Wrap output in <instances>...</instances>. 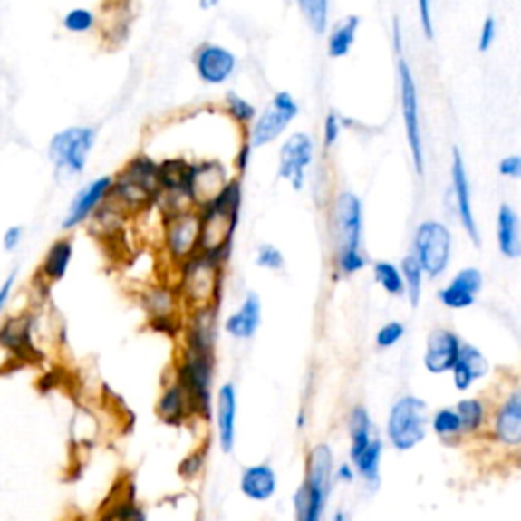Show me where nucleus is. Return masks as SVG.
I'll list each match as a JSON object with an SVG mask.
<instances>
[{
    "mask_svg": "<svg viewBox=\"0 0 521 521\" xmlns=\"http://www.w3.org/2000/svg\"><path fill=\"white\" fill-rule=\"evenodd\" d=\"M336 478L338 481H343V483H351L352 478H354V473H352V468L351 465H341L336 468Z\"/></svg>",
    "mask_w": 521,
    "mask_h": 521,
    "instance_id": "nucleus-52",
    "label": "nucleus"
},
{
    "mask_svg": "<svg viewBox=\"0 0 521 521\" xmlns=\"http://www.w3.org/2000/svg\"><path fill=\"white\" fill-rule=\"evenodd\" d=\"M418 8H420V23H421V31H424L426 39H434L432 6H429L428 0H420V3H418Z\"/></svg>",
    "mask_w": 521,
    "mask_h": 521,
    "instance_id": "nucleus-49",
    "label": "nucleus"
},
{
    "mask_svg": "<svg viewBox=\"0 0 521 521\" xmlns=\"http://www.w3.org/2000/svg\"><path fill=\"white\" fill-rule=\"evenodd\" d=\"M333 450L328 444H316L308 454V465H305V478L312 489L326 493L330 491V481H333Z\"/></svg>",
    "mask_w": 521,
    "mask_h": 521,
    "instance_id": "nucleus-29",
    "label": "nucleus"
},
{
    "mask_svg": "<svg viewBox=\"0 0 521 521\" xmlns=\"http://www.w3.org/2000/svg\"><path fill=\"white\" fill-rule=\"evenodd\" d=\"M334 263L341 275H352L367 265L362 245V202L357 194L338 192L330 208Z\"/></svg>",
    "mask_w": 521,
    "mask_h": 521,
    "instance_id": "nucleus-2",
    "label": "nucleus"
},
{
    "mask_svg": "<svg viewBox=\"0 0 521 521\" xmlns=\"http://www.w3.org/2000/svg\"><path fill=\"white\" fill-rule=\"evenodd\" d=\"M397 80H400V96H401V112L405 122V135H408L413 168L424 176V140H421V125H420V102H418V86L413 80L410 63L401 55L397 60Z\"/></svg>",
    "mask_w": 521,
    "mask_h": 521,
    "instance_id": "nucleus-11",
    "label": "nucleus"
},
{
    "mask_svg": "<svg viewBox=\"0 0 521 521\" xmlns=\"http://www.w3.org/2000/svg\"><path fill=\"white\" fill-rule=\"evenodd\" d=\"M483 287V273L477 267H465L454 275L449 285L438 292V300L450 310H465L477 302V294Z\"/></svg>",
    "mask_w": 521,
    "mask_h": 521,
    "instance_id": "nucleus-22",
    "label": "nucleus"
},
{
    "mask_svg": "<svg viewBox=\"0 0 521 521\" xmlns=\"http://www.w3.org/2000/svg\"><path fill=\"white\" fill-rule=\"evenodd\" d=\"M236 387L222 383L214 395V416H217V434L222 452H233L236 442Z\"/></svg>",
    "mask_w": 521,
    "mask_h": 521,
    "instance_id": "nucleus-21",
    "label": "nucleus"
},
{
    "mask_svg": "<svg viewBox=\"0 0 521 521\" xmlns=\"http://www.w3.org/2000/svg\"><path fill=\"white\" fill-rule=\"evenodd\" d=\"M400 271L403 277L405 295H408L411 308H418L421 300V279H424V271H421L420 263L413 255H405Z\"/></svg>",
    "mask_w": 521,
    "mask_h": 521,
    "instance_id": "nucleus-36",
    "label": "nucleus"
},
{
    "mask_svg": "<svg viewBox=\"0 0 521 521\" xmlns=\"http://www.w3.org/2000/svg\"><path fill=\"white\" fill-rule=\"evenodd\" d=\"M497 245L503 257H521V222L509 204H501L497 210Z\"/></svg>",
    "mask_w": 521,
    "mask_h": 521,
    "instance_id": "nucleus-28",
    "label": "nucleus"
},
{
    "mask_svg": "<svg viewBox=\"0 0 521 521\" xmlns=\"http://www.w3.org/2000/svg\"><path fill=\"white\" fill-rule=\"evenodd\" d=\"M333 521H346V514H344V511H336V516L333 517Z\"/></svg>",
    "mask_w": 521,
    "mask_h": 521,
    "instance_id": "nucleus-53",
    "label": "nucleus"
},
{
    "mask_svg": "<svg viewBox=\"0 0 521 521\" xmlns=\"http://www.w3.org/2000/svg\"><path fill=\"white\" fill-rule=\"evenodd\" d=\"M373 275H375L377 284L381 285L390 295H393V297L405 295V285H403L401 271L391 261H377L373 265Z\"/></svg>",
    "mask_w": 521,
    "mask_h": 521,
    "instance_id": "nucleus-37",
    "label": "nucleus"
},
{
    "mask_svg": "<svg viewBox=\"0 0 521 521\" xmlns=\"http://www.w3.org/2000/svg\"><path fill=\"white\" fill-rule=\"evenodd\" d=\"M359 24H361L359 14L344 16L343 21H338L334 24V29L330 31V35H328V55L330 57H344L351 52V47L354 45V39H357Z\"/></svg>",
    "mask_w": 521,
    "mask_h": 521,
    "instance_id": "nucleus-32",
    "label": "nucleus"
},
{
    "mask_svg": "<svg viewBox=\"0 0 521 521\" xmlns=\"http://www.w3.org/2000/svg\"><path fill=\"white\" fill-rule=\"evenodd\" d=\"M251 155H253V147L249 145V140H245V143L241 145V149L236 151V157H235V163H236V169L238 171H246V168H249V163H251Z\"/></svg>",
    "mask_w": 521,
    "mask_h": 521,
    "instance_id": "nucleus-50",
    "label": "nucleus"
},
{
    "mask_svg": "<svg viewBox=\"0 0 521 521\" xmlns=\"http://www.w3.org/2000/svg\"><path fill=\"white\" fill-rule=\"evenodd\" d=\"M98 130L90 125H72L49 139L47 159L55 176L78 178L86 171L90 155L94 151Z\"/></svg>",
    "mask_w": 521,
    "mask_h": 521,
    "instance_id": "nucleus-6",
    "label": "nucleus"
},
{
    "mask_svg": "<svg viewBox=\"0 0 521 521\" xmlns=\"http://www.w3.org/2000/svg\"><path fill=\"white\" fill-rule=\"evenodd\" d=\"M393 49H395V53L401 57V53H403V35H401L400 19H393Z\"/></svg>",
    "mask_w": 521,
    "mask_h": 521,
    "instance_id": "nucleus-51",
    "label": "nucleus"
},
{
    "mask_svg": "<svg viewBox=\"0 0 521 521\" xmlns=\"http://www.w3.org/2000/svg\"><path fill=\"white\" fill-rule=\"evenodd\" d=\"M23 238H24V230L23 227L19 225H13V227H8L5 228V233H3V238H0V243H3V249L5 253H16L21 249V245H23Z\"/></svg>",
    "mask_w": 521,
    "mask_h": 521,
    "instance_id": "nucleus-46",
    "label": "nucleus"
},
{
    "mask_svg": "<svg viewBox=\"0 0 521 521\" xmlns=\"http://www.w3.org/2000/svg\"><path fill=\"white\" fill-rule=\"evenodd\" d=\"M255 263H257V267H261V269L279 271V269H284L285 259L275 245L263 243V245H259L257 255H255Z\"/></svg>",
    "mask_w": 521,
    "mask_h": 521,
    "instance_id": "nucleus-41",
    "label": "nucleus"
},
{
    "mask_svg": "<svg viewBox=\"0 0 521 521\" xmlns=\"http://www.w3.org/2000/svg\"><path fill=\"white\" fill-rule=\"evenodd\" d=\"M277 489L275 470L269 465L246 467L241 475V491L251 501H267Z\"/></svg>",
    "mask_w": 521,
    "mask_h": 521,
    "instance_id": "nucleus-30",
    "label": "nucleus"
},
{
    "mask_svg": "<svg viewBox=\"0 0 521 521\" xmlns=\"http://www.w3.org/2000/svg\"><path fill=\"white\" fill-rule=\"evenodd\" d=\"M341 130H343L341 114L330 111L326 121H324V149H330L336 143L338 137H341Z\"/></svg>",
    "mask_w": 521,
    "mask_h": 521,
    "instance_id": "nucleus-47",
    "label": "nucleus"
},
{
    "mask_svg": "<svg viewBox=\"0 0 521 521\" xmlns=\"http://www.w3.org/2000/svg\"><path fill=\"white\" fill-rule=\"evenodd\" d=\"M222 269L225 263L206 253H196L186 263L176 267V292L184 310L204 308V305H220Z\"/></svg>",
    "mask_w": 521,
    "mask_h": 521,
    "instance_id": "nucleus-4",
    "label": "nucleus"
},
{
    "mask_svg": "<svg viewBox=\"0 0 521 521\" xmlns=\"http://www.w3.org/2000/svg\"><path fill=\"white\" fill-rule=\"evenodd\" d=\"M495 39H497V21L493 16H487L481 24V33H478V52H489Z\"/></svg>",
    "mask_w": 521,
    "mask_h": 521,
    "instance_id": "nucleus-45",
    "label": "nucleus"
},
{
    "mask_svg": "<svg viewBox=\"0 0 521 521\" xmlns=\"http://www.w3.org/2000/svg\"><path fill=\"white\" fill-rule=\"evenodd\" d=\"M497 168H499V173H501L503 178L519 179L521 178V155L503 157Z\"/></svg>",
    "mask_w": 521,
    "mask_h": 521,
    "instance_id": "nucleus-48",
    "label": "nucleus"
},
{
    "mask_svg": "<svg viewBox=\"0 0 521 521\" xmlns=\"http://www.w3.org/2000/svg\"><path fill=\"white\" fill-rule=\"evenodd\" d=\"M383 454V442L379 438H373L371 444L362 450L357 458H354V467H357L359 475L365 478V483L375 489L379 485V462H381Z\"/></svg>",
    "mask_w": 521,
    "mask_h": 521,
    "instance_id": "nucleus-33",
    "label": "nucleus"
},
{
    "mask_svg": "<svg viewBox=\"0 0 521 521\" xmlns=\"http://www.w3.org/2000/svg\"><path fill=\"white\" fill-rule=\"evenodd\" d=\"M228 184L227 168L220 161H192L189 163L188 176V200L194 208H200L202 204L217 198L222 188Z\"/></svg>",
    "mask_w": 521,
    "mask_h": 521,
    "instance_id": "nucleus-17",
    "label": "nucleus"
},
{
    "mask_svg": "<svg viewBox=\"0 0 521 521\" xmlns=\"http://www.w3.org/2000/svg\"><path fill=\"white\" fill-rule=\"evenodd\" d=\"M0 351L8 359L33 362L39 359V346L35 343V316L29 312L13 314L0 322Z\"/></svg>",
    "mask_w": 521,
    "mask_h": 521,
    "instance_id": "nucleus-14",
    "label": "nucleus"
},
{
    "mask_svg": "<svg viewBox=\"0 0 521 521\" xmlns=\"http://www.w3.org/2000/svg\"><path fill=\"white\" fill-rule=\"evenodd\" d=\"M161 251L173 269L200 251V217L196 208L161 218Z\"/></svg>",
    "mask_w": 521,
    "mask_h": 521,
    "instance_id": "nucleus-7",
    "label": "nucleus"
},
{
    "mask_svg": "<svg viewBox=\"0 0 521 521\" xmlns=\"http://www.w3.org/2000/svg\"><path fill=\"white\" fill-rule=\"evenodd\" d=\"M157 196H159V161L153 157L145 153L130 157L112 176L111 202L129 217L153 210Z\"/></svg>",
    "mask_w": 521,
    "mask_h": 521,
    "instance_id": "nucleus-3",
    "label": "nucleus"
},
{
    "mask_svg": "<svg viewBox=\"0 0 521 521\" xmlns=\"http://www.w3.org/2000/svg\"><path fill=\"white\" fill-rule=\"evenodd\" d=\"M405 334V326H403V322H387L385 326L379 328V333L375 336V343L379 349H391V346H395L397 343L401 341Z\"/></svg>",
    "mask_w": 521,
    "mask_h": 521,
    "instance_id": "nucleus-42",
    "label": "nucleus"
},
{
    "mask_svg": "<svg viewBox=\"0 0 521 521\" xmlns=\"http://www.w3.org/2000/svg\"><path fill=\"white\" fill-rule=\"evenodd\" d=\"M243 184L241 179H228L217 198L202 204L198 210L200 217V251L210 257L227 263L233 251L235 233L241 218Z\"/></svg>",
    "mask_w": 521,
    "mask_h": 521,
    "instance_id": "nucleus-1",
    "label": "nucleus"
},
{
    "mask_svg": "<svg viewBox=\"0 0 521 521\" xmlns=\"http://www.w3.org/2000/svg\"><path fill=\"white\" fill-rule=\"evenodd\" d=\"M432 429L438 438H442L444 442L457 440L462 436L460 418L454 408H440L432 418Z\"/></svg>",
    "mask_w": 521,
    "mask_h": 521,
    "instance_id": "nucleus-38",
    "label": "nucleus"
},
{
    "mask_svg": "<svg viewBox=\"0 0 521 521\" xmlns=\"http://www.w3.org/2000/svg\"><path fill=\"white\" fill-rule=\"evenodd\" d=\"M101 16L90 6H73L62 16V27L72 35H86L98 27Z\"/></svg>",
    "mask_w": 521,
    "mask_h": 521,
    "instance_id": "nucleus-34",
    "label": "nucleus"
},
{
    "mask_svg": "<svg viewBox=\"0 0 521 521\" xmlns=\"http://www.w3.org/2000/svg\"><path fill=\"white\" fill-rule=\"evenodd\" d=\"M314 159V140L308 132H294L279 151V178L287 179L295 192L305 186V169Z\"/></svg>",
    "mask_w": 521,
    "mask_h": 521,
    "instance_id": "nucleus-16",
    "label": "nucleus"
},
{
    "mask_svg": "<svg viewBox=\"0 0 521 521\" xmlns=\"http://www.w3.org/2000/svg\"><path fill=\"white\" fill-rule=\"evenodd\" d=\"M155 411L157 418H159L165 426L173 428L184 426L194 418L186 391L181 390V385L173 377L163 383L161 393L157 397Z\"/></svg>",
    "mask_w": 521,
    "mask_h": 521,
    "instance_id": "nucleus-24",
    "label": "nucleus"
},
{
    "mask_svg": "<svg viewBox=\"0 0 521 521\" xmlns=\"http://www.w3.org/2000/svg\"><path fill=\"white\" fill-rule=\"evenodd\" d=\"M111 192H112V176H98L82 186L78 192L73 194L68 210H65L62 218L60 227L63 233L70 235L80 227L90 225L94 214L111 200Z\"/></svg>",
    "mask_w": 521,
    "mask_h": 521,
    "instance_id": "nucleus-13",
    "label": "nucleus"
},
{
    "mask_svg": "<svg viewBox=\"0 0 521 521\" xmlns=\"http://www.w3.org/2000/svg\"><path fill=\"white\" fill-rule=\"evenodd\" d=\"M487 373H489V361L485 359V354L477 346L462 343L457 365L452 367L454 387L458 391H467L477 379H483Z\"/></svg>",
    "mask_w": 521,
    "mask_h": 521,
    "instance_id": "nucleus-27",
    "label": "nucleus"
},
{
    "mask_svg": "<svg viewBox=\"0 0 521 521\" xmlns=\"http://www.w3.org/2000/svg\"><path fill=\"white\" fill-rule=\"evenodd\" d=\"M457 413L460 418V426H462V434H477L478 429L485 426V403L477 397H468V400H460L457 403Z\"/></svg>",
    "mask_w": 521,
    "mask_h": 521,
    "instance_id": "nucleus-35",
    "label": "nucleus"
},
{
    "mask_svg": "<svg viewBox=\"0 0 521 521\" xmlns=\"http://www.w3.org/2000/svg\"><path fill=\"white\" fill-rule=\"evenodd\" d=\"M214 371L217 354H200L181 349L176 361L173 379L181 385L189 400L194 418L210 420L214 408Z\"/></svg>",
    "mask_w": 521,
    "mask_h": 521,
    "instance_id": "nucleus-5",
    "label": "nucleus"
},
{
    "mask_svg": "<svg viewBox=\"0 0 521 521\" xmlns=\"http://www.w3.org/2000/svg\"><path fill=\"white\" fill-rule=\"evenodd\" d=\"M204 462H206V452L202 450H196L189 454V457L184 458V462L179 465V473L181 477L186 478H194L200 475V470L204 468Z\"/></svg>",
    "mask_w": 521,
    "mask_h": 521,
    "instance_id": "nucleus-44",
    "label": "nucleus"
},
{
    "mask_svg": "<svg viewBox=\"0 0 521 521\" xmlns=\"http://www.w3.org/2000/svg\"><path fill=\"white\" fill-rule=\"evenodd\" d=\"M73 261V241L70 235L57 236L55 241L47 246V251L41 259L37 279L45 287H52L68 275Z\"/></svg>",
    "mask_w": 521,
    "mask_h": 521,
    "instance_id": "nucleus-25",
    "label": "nucleus"
},
{
    "mask_svg": "<svg viewBox=\"0 0 521 521\" xmlns=\"http://www.w3.org/2000/svg\"><path fill=\"white\" fill-rule=\"evenodd\" d=\"M140 305L147 314L149 326L168 336L181 334L184 326V304H181L176 287L169 284H155L149 285L140 294Z\"/></svg>",
    "mask_w": 521,
    "mask_h": 521,
    "instance_id": "nucleus-10",
    "label": "nucleus"
},
{
    "mask_svg": "<svg viewBox=\"0 0 521 521\" xmlns=\"http://www.w3.org/2000/svg\"><path fill=\"white\" fill-rule=\"evenodd\" d=\"M351 432V458L354 460L373 440V421H371L369 410L362 405H354L349 416Z\"/></svg>",
    "mask_w": 521,
    "mask_h": 521,
    "instance_id": "nucleus-31",
    "label": "nucleus"
},
{
    "mask_svg": "<svg viewBox=\"0 0 521 521\" xmlns=\"http://www.w3.org/2000/svg\"><path fill=\"white\" fill-rule=\"evenodd\" d=\"M16 284H19V269L14 267L6 273V277L3 281H0V318L5 316L8 305L13 302Z\"/></svg>",
    "mask_w": 521,
    "mask_h": 521,
    "instance_id": "nucleus-43",
    "label": "nucleus"
},
{
    "mask_svg": "<svg viewBox=\"0 0 521 521\" xmlns=\"http://www.w3.org/2000/svg\"><path fill=\"white\" fill-rule=\"evenodd\" d=\"M428 405L421 397L403 395L391 405L387 418V436L397 450H411L426 438Z\"/></svg>",
    "mask_w": 521,
    "mask_h": 521,
    "instance_id": "nucleus-8",
    "label": "nucleus"
},
{
    "mask_svg": "<svg viewBox=\"0 0 521 521\" xmlns=\"http://www.w3.org/2000/svg\"><path fill=\"white\" fill-rule=\"evenodd\" d=\"M452 253V235L444 222H420L413 235V257L418 259L421 271L432 279L440 277L449 269Z\"/></svg>",
    "mask_w": 521,
    "mask_h": 521,
    "instance_id": "nucleus-9",
    "label": "nucleus"
},
{
    "mask_svg": "<svg viewBox=\"0 0 521 521\" xmlns=\"http://www.w3.org/2000/svg\"><path fill=\"white\" fill-rule=\"evenodd\" d=\"M225 109L230 117L238 122V125H249V122L257 119V114H259L257 109H255V106L246 101V98H243L241 94H236L235 90L227 92Z\"/></svg>",
    "mask_w": 521,
    "mask_h": 521,
    "instance_id": "nucleus-40",
    "label": "nucleus"
},
{
    "mask_svg": "<svg viewBox=\"0 0 521 521\" xmlns=\"http://www.w3.org/2000/svg\"><path fill=\"white\" fill-rule=\"evenodd\" d=\"M212 6H217V3H214V0H212V3H200V8H212Z\"/></svg>",
    "mask_w": 521,
    "mask_h": 521,
    "instance_id": "nucleus-54",
    "label": "nucleus"
},
{
    "mask_svg": "<svg viewBox=\"0 0 521 521\" xmlns=\"http://www.w3.org/2000/svg\"><path fill=\"white\" fill-rule=\"evenodd\" d=\"M297 114H300V106H297L295 98L287 90H279L271 98V104L265 106V111L253 121V127L249 130V145L253 149H259L273 143Z\"/></svg>",
    "mask_w": 521,
    "mask_h": 521,
    "instance_id": "nucleus-12",
    "label": "nucleus"
},
{
    "mask_svg": "<svg viewBox=\"0 0 521 521\" xmlns=\"http://www.w3.org/2000/svg\"><path fill=\"white\" fill-rule=\"evenodd\" d=\"M297 6H300L305 23L310 24V29L316 33V35H324L328 29V8H330L328 0H300Z\"/></svg>",
    "mask_w": 521,
    "mask_h": 521,
    "instance_id": "nucleus-39",
    "label": "nucleus"
},
{
    "mask_svg": "<svg viewBox=\"0 0 521 521\" xmlns=\"http://www.w3.org/2000/svg\"><path fill=\"white\" fill-rule=\"evenodd\" d=\"M452 192L454 200H457V212L460 225L465 227L467 235L475 246L481 245V233H478L477 218L473 212V202H470V184H468V173L465 168V159H462V153L458 147L452 149Z\"/></svg>",
    "mask_w": 521,
    "mask_h": 521,
    "instance_id": "nucleus-20",
    "label": "nucleus"
},
{
    "mask_svg": "<svg viewBox=\"0 0 521 521\" xmlns=\"http://www.w3.org/2000/svg\"><path fill=\"white\" fill-rule=\"evenodd\" d=\"M261 326V300L255 292L245 295L241 308L225 320V333L236 341H249Z\"/></svg>",
    "mask_w": 521,
    "mask_h": 521,
    "instance_id": "nucleus-26",
    "label": "nucleus"
},
{
    "mask_svg": "<svg viewBox=\"0 0 521 521\" xmlns=\"http://www.w3.org/2000/svg\"><path fill=\"white\" fill-rule=\"evenodd\" d=\"M462 341L454 330L449 328H434L428 334L426 352H424V367L428 373L444 375L457 365L460 354Z\"/></svg>",
    "mask_w": 521,
    "mask_h": 521,
    "instance_id": "nucleus-19",
    "label": "nucleus"
},
{
    "mask_svg": "<svg viewBox=\"0 0 521 521\" xmlns=\"http://www.w3.org/2000/svg\"><path fill=\"white\" fill-rule=\"evenodd\" d=\"M236 63V55L218 43H202L194 52V70L208 86H220L233 78Z\"/></svg>",
    "mask_w": 521,
    "mask_h": 521,
    "instance_id": "nucleus-18",
    "label": "nucleus"
},
{
    "mask_svg": "<svg viewBox=\"0 0 521 521\" xmlns=\"http://www.w3.org/2000/svg\"><path fill=\"white\" fill-rule=\"evenodd\" d=\"M218 343V305H204L186 312L181 326V349L217 354Z\"/></svg>",
    "mask_w": 521,
    "mask_h": 521,
    "instance_id": "nucleus-15",
    "label": "nucleus"
},
{
    "mask_svg": "<svg viewBox=\"0 0 521 521\" xmlns=\"http://www.w3.org/2000/svg\"><path fill=\"white\" fill-rule=\"evenodd\" d=\"M493 436L503 446H521V385L514 387L495 410Z\"/></svg>",
    "mask_w": 521,
    "mask_h": 521,
    "instance_id": "nucleus-23",
    "label": "nucleus"
}]
</instances>
